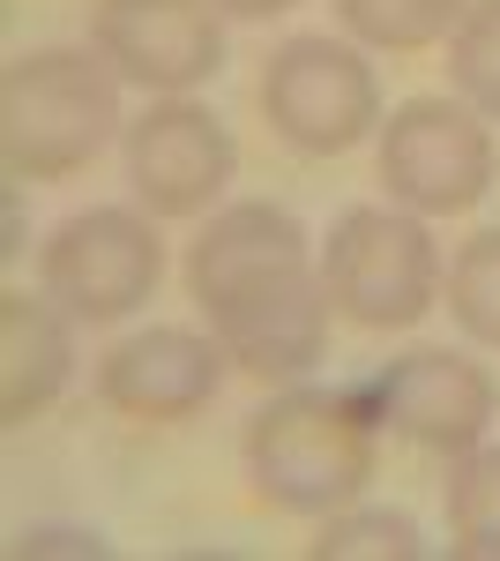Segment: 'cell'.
Returning a JSON list of instances; mask_svg holds the SVG:
<instances>
[{
  "label": "cell",
  "instance_id": "cell-1",
  "mask_svg": "<svg viewBox=\"0 0 500 561\" xmlns=\"http://www.w3.org/2000/svg\"><path fill=\"white\" fill-rule=\"evenodd\" d=\"M374 434L367 389H284L247 420L254 494L292 517H336L374 479Z\"/></svg>",
  "mask_w": 500,
  "mask_h": 561
},
{
  "label": "cell",
  "instance_id": "cell-2",
  "mask_svg": "<svg viewBox=\"0 0 500 561\" xmlns=\"http://www.w3.org/2000/svg\"><path fill=\"white\" fill-rule=\"evenodd\" d=\"M120 135V68L97 45H38L0 76L8 180H68Z\"/></svg>",
  "mask_w": 500,
  "mask_h": 561
},
{
  "label": "cell",
  "instance_id": "cell-3",
  "mask_svg": "<svg viewBox=\"0 0 500 561\" xmlns=\"http://www.w3.org/2000/svg\"><path fill=\"white\" fill-rule=\"evenodd\" d=\"M322 285L359 330H411L441 300V248L418 210H344L322 240Z\"/></svg>",
  "mask_w": 500,
  "mask_h": 561
},
{
  "label": "cell",
  "instance_id": "cell-4",
  "mask_svg": "<svg viewBox=\"0 0 500 561\" xmlns=\"http://www.w3.org/2000/svg\"><path fill=\"white\" fill-rule=\"evenodd\" d=\"M261 121L306 158H344L381 128V83L344 38H284L261 68Z\"/></svg>",
  "mask_w": 500,
  "mask_h": 561
},
{
  "label": "cell",
  "instance_id": "cell-5",
  "mask_svg": "<svg viewBox=\"0 0 500 561\" xmlns=\"http://www.w3.org/2000/svg\"><path fill=\"white\" fill-rule=\"evenodd\" d=\"M381 180L418 217H456L493 187V135L463 98H404L381 121Z\"/></svg>",
  "mask_w": 500,
  "mask_h": 561
},
{
  "label": "cell",
  "instance_id": "cell-6",
  "mask_svg": "<svg viewBox=\"0 0 500 561\" xmlns=\"http://www.w3.org/2000/svg\"><path fill=\"white\" fill-rule=\"evenodd\" d=\"M38 277L75 322H127L165 277V240L142 210H75L45 240Z\"/></svg>",
  "mask_w": 500,
  "mask_h": 561
},
{
  "label": "cell",
  "instance_id": "cell-7",
  "mask_svg": "<svg viewBox=\"0 0 500 561\" xmlns=\"http://www.w3.org/2000/svg\"><path fill=\"white\" fill-rule=\"evenodd\" d=\"M90 38L120 68V83L150 90V98H187L224 68L217 0H97Z\"/></svg>",
  "mask_w": 500,
  "mask_h": 561
},
{
  "label": "cell",
  "instance_id": "cell-8",
  "mask_svg": "<svg viewBox=\"0 0 500 561\" xmlns=\"http://www.w3.org/2000/svg\"><path fill=\"white\" fill-rule=\"evenodd\" d=\"M240 173L232 128L195 98H158L142 121H127V180L150 217H202Z\"/></svg>",
  "mask_w": 500,
  "mask_h": 561
},
{
  "label": "cell",
  "instance_id": "cell-9",
  "mask_svg": "<svg viewBox=\"0 0 500 561\" xmlns=\"http://www.w3.org/2000/svg\"><path fill=\"white\" fill-rule=\"evenodd\" d=\"M367 389V404H374V420L388 434H404V442H418V449H449V457H463V449H478V434L493 427L500 412V382L478 367V359H463V352H404V359H388Z\"/></svg>",
  "mask_w": 500,
  "mask_h": 561
},
{
  "label": "cell",
  "instance_id": "cell-10",
  "mask_svg": "<svg viewBox=\"0 0 500 561\" xmlns=\"http://www.w3.org/2000/svg\"><path fill=\"white\" fill-rule=\"evenodd\" d=\"M314 270V248H306V225L277 203H232L202 225V240L187 248V293L209 322L232 314V307L261 300L277 285H292Z\"/></svg>",
  "mask_w": 500,
  "mask_h": 561
},
{
  "label": "cell",
  "instance_id": "cell-11",
  "mask_svg": "<svg viewBox=\"0 0 500 561\" xmlns=\"http://www.w3.org/2000/svg\"><path fill=\"white\" fill-rule=\"evenodd\" d=\"M224 389V345L202 330H142L97 359V397L135 427L195 420Z\"/></svg>",
  "mask_w": 500,
  "mask_h": 561
},
{
  "label": "cell",
  "instance_id": "cell-12",
  "mask_svg": "<svg viewBox=\"0 0 500 561\" xmlns=\"http://www.w3.org/2000/svg\"><path fill=\"white\" fill-rule=\"evenodd\" d=\"M329 307L336 300H329V285H322V262H314L306 277H292V285H277V293H261L247 307H232V314H217L209 337L254 382H299L329 352Z\"/></svg>",
  "mask_w": 500,
  "mask_h": 561
},
{
  "label": "cell",
  "instance_id": "cell-13",
  "mask_svg": "<svg viewBox=\"0 0 500 561\" xmlns=\"http://www.w3.org/2000/svg\"><path fill=\"white\" fill-rule=\"evenodd\" d=\"M68 307L31 300V293H0V427H31L45 404L75 375V345H68Z\"/></svg>",
  "mask_w": 500,
  "mask_h": 561
},
{
  "label": "cell",
  "instance_id": "cell-14",
  "mask_svg": "<svg viewBox=\"0 0 500 561\" xmlns=\"http://www.w3.org/2000/svg\"><path fill=\"white\" fill-rule=\"evenodd\" d=\"M470 0H336V23L374 53H426V45L456 38Z\"/></svg>",
  "mask_w": 500,
  "mask_h": 561
},
{
  "label": "cell",
  "instance_id": "cell-15",
  "mask_svg": "<svg viewBox=\"0 0 500 561\" xmlns=\"http://www.w3.org/2000/svg\"><path fill=\"white\" fill-rule=\"evenodd\" d=\"M449 547L463 561H500V442L463 449L449 472Z\"/></svg>",
  "mask_w": 500,
  "mask_h": 561
},
{
  "label": "cell",
  "instance_id": "cell-16",
  "mask_svg": "<svg viewBox=\"0 0 500 561\" xmlns=\"http://www.w3.org/2000/svg\"><path fill=\"white\" fill-rule=\"evenodd\" d=\"M449 314L470 345H493L500 352V225L470 232L449 262Z\"/></svg>",
  "mask_w": 500,
  "mask_h": 561
},
{
  "label": "cell",
  "instance_id": "cell-17",
  "mask_svg": "<svg viewBox=\"0 0 500 561\" xmlns=\"http://www.w3.org/2000/svg\"><path fill=\"white\" fill-rule=\"evenodd\" d=\"M449 83L470 113L500 121V0H470L449 38Z\"/></svg>",
  "mask_w": 500,
  "mask_h": 561
},
{
  "label": "cell",
  "instance_id": "cell-18",
  "mask_svg": "<svg viewBox=\"0 0 500 561\" xmlns=\"http://www.w3.org/2000/svg\"><path fill=\"white\" fill-rule=\"evenodd\" d=\"M418 554H426V539L396 510H336V517H322V539H314V561H418Z\"/></svg>",
  "mask_w": 500,
  "mask_h": 561
},
{
  "label": "cell",
  "instance_id": "cell-19",
  "mask_svg": "<svg viewBox=\"0 0 500 561\" xmlns=\"http://www.w3.org/2000/svg\"><path fill=\"white\" fill-rule=\"evenodd\" d=\"M15 561H38V554H113L97 531H23L15 547H8Z\"/></svg>",
  "mask_w": 500,
  "mask_h": 561
},
{
  "label": "cell",
  "instance_id": "cell-20",
  "mask_svg": "<svg viewBox=\"0 0 500 561\" xmlns=\"http://www.w3.org/2000/svg\"><path fill=\"white\" fill-rule=\"evenodd\" d=\"M284 8H299V0H217V15H240V23H269Z\"/></svg>",
  "mask_w": 500,
  "mask_h": 561
}]
</instances>
